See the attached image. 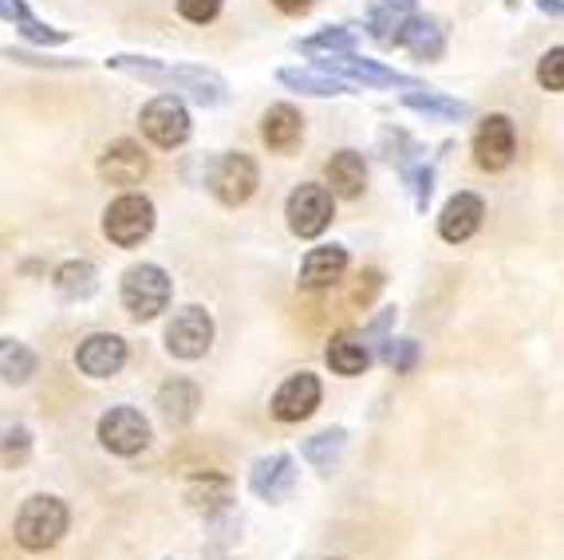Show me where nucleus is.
<instances>
[{"label": "nucleus", "mask_w": 564, "mask_h": 560, "mask_svg": "<svg viewBox=\"0 0 564 560\" xmlns=\"http://www.w3.org/2000/svg\"><path fill=\"white\" fill-rule=\"evenodd\" d=\"M206 186L221 206L237 209L257 194V186H261V170H257V162L249 159V154L229 150V154H217V159L209 162Z\"/></svg>", "instance_id": "obj_3"}, {"label": "nucleus", "mask_w": 564, "mask_h": 560, "mask_svg": "<svg viewBox=\"0 0 564 560\" xmlns=\"http://www.w3.org/2000/svg\"><path fill=\"white\" fill-rule=\"evenodd\" d=\"M304 139V115L292 104H273L261 115V142L273 154H292Z\"/></svg>", "instance_id": "obj_18"}, {"label": "nucleus", "mask_w": 564, "mask_h": 560, "mask_svg": "<svg viewBox=\"0 0 564 560\" xmlns=\"http://www.w3.org/2000/svg\"><path fill=\"white\" fill-rule=\"evenodd\" d=\"M67 521H72V514H67V505L59 502V497L32 494L29 502L20 505L17 521H12V537H17L20 549L47 552V549H56V545L64 541Z\"/></svg>", "instance_id": "obj_1"}, {"label": "nucleus", "mask_w": 564, "mask_h": 560, "mask_svg": "<svg viewBox=\"0 0 564 560\" xmlns=\"http://www.w3.org/2000/svg\"><path fill=\"white\" fill-rule=\"evenodd\" d=\"M186 502L189 509H198L206 517H217L221 509H229V482L221 474H206V477H194L186 486Z\"/></svg>", "instance_id": "obj_27"}, {"label": "nucleus", "mask_w": 564, "mask_h": 560, "mask_svg": "<svg viewBox=\"0 0 564 560\" xmlns=\"http://www.w3.org/2000/svg\"><path fill=\"white\" fill-rule=\"evenodd\" d=\"M328 560H336V557H328Z\"/></svg>", "instance_id": "obj_41"}, {"label": "nucleus", "mask_w": 564, "mask_h": 560, "mask_svg": "<svg viewBox=\"0 0 564 560\" xmlns=\"http://www.w3.org/2000/svg\"><path fill=\"white\" fill-rule=\"evenodd\" d=\"M52 284L64 300H91L95 289H99V272H95L91 261H64Z\"/></svg>", "instance_id": "obj_26"}, {"label": "nucleus", "mask_w": 564, "mask_h": 560, "mask_svg": "<svg viewBox=\"0 0 564 560\" xmlns=\"http://www.w3.org/2000/svg\"><path fill=\"white\" fill-rule=\"evenodd\" d=\"M321 407V379L312 371H301V375H289L273 395V419L276 422H304L312 411Z\"/></svg>", "instance_id": "obj_13"}, {"label": "nucleus", "mask_w": 564, "mask_h": 560, "mask_svg": "<svg viewBox=\"0 0 564 560\" xmlns=\"http://www.w3.org/2000/svg\"><path fill=\"white\" fill-rule=\"evenodd\" d=\"M170 292H174V284H170L166 269L162 265H131V269L122 272V309H127V316L131 320H154L166 312L170 304Z\"/></svg>", "instance_id": "obj_2"}, {"label": "nucleus", "mask_w": 564, "mask_h": 560, "mask_svg": "<svg viewBox=\"0 0 564 560\" xmlns=\"http://www.w3.org/2000/svg\"><path fill=\"white\" fill-rule=\"evenodd\" d=\"M151 174V159L142 154L139 142L119 139L99 154V177L111 186H139L142 177Z\"/></svg>", "instance_id": "obj_14"}, {"label": "nucleus", "mask_w": 564, "mask_h": 560, "mask_svg": "<svg viewBox=\"0 0 564 560\" xmlns=\"http://www.w3.org/2000/svg\"><path fill=\"white\" fill-rule=\"evenodd\" d=\"M154 234V202L147 194L115 197L104 214V237L119 249H134Z\"/></svg>", "instance_id": "obj_5"}, {"label": "nucleus", "mask_w": 564, "mask_h": 560, "mask_svg": "<svg viewBox=\"0 0 564 560\" xmlns=\"http://www.w3.org/2000/svg\"><path fill=\"white\" fill-rule=\"evenodd\" d=\"M344 442H348V430L332 427V430H321V434H312V439L304 442L301 454L308 457V462L321 470V474H328V470H336L339 454H344Z\"/></svg>", "instance_id": "obj_28"}, {"label": "nucleus", "mask_w": 564, "mask_h": 560, "mask_svg": "<svg viewBox=\"0 0 564 560\" xmlns=\"http://www.w3.org/2000/svg\"><path fill=\"white\" fill-rule=\"evenodd\" d=\"M276 79H281L284 87H292V91H301V95H321V99H328V95H348L351 87L344 84V79H336V75L328 72H308V67H281L276 72Z\"/></svg>", "instance_id": "obj_24"}, {"label": "nucleus", "mask_w": 564, "mask_h": 560, "mask_svg": "<svg viewBox=\"0 0 564 560\" xmlns=\"http://www.w3.org/2000/svg\"><path fill=\"white\" fill-rule=\"evenodd\" d=\"M518 159V127L509 115H486L474 134V162L489 174L506 170L509 162Z\"/></svg>", "instance_id": "obj_10"}, {"label": "nucleus", "mask_w": 564, "mask_h": 560, "mask_svg": "<svg viewBox=\"0 0 564 560\" xmlns=\"http://www.w3.org/2000/svg\"><path fill=\"white\" fill-rule=\"evenodd\" d=\"M403 104L411 107V111L431 115V119H466V115H470V107L466 104L446 99V95H438V91H426V87H419V91H403Z\"/></svg>", "instance_id": "obj_30"}, {"label": "nucleus", "mask_w": 564, "mask_h": 560, "mask_svg": "<svg viewBox=\"0 0 564 560\" xmlns=\"http://www.w3.org/2000/svg\"><path fill=\"white\" fill-rule=\"evenodd\" d=\"M536 9L545 12V17H561L564 20V0H536Z\"/></svg>", "instance_id": "obj_39"}, {"label": "nucleus", "mask_w": 564, "mask_h": 560, "mask_svg": "<svg viewBox=\"0 0 564 560\" xmlns=\"http://www.w3.org/2000/svg\"><path fill=\"white\" fill-rule=\"evenodd\" d=\"M324 174H328L332 194L348 197V202H356L367 190V162L359 150H336L328 159V166H324Z\"/></svg>", "instance_id": "obj_20"}, {"label": "nucleus", "mask_w": 564, "mask_h": 560, "mask_svg": "<svg viewBox=\"0 0 564 560\" xmlns=\"http://www.w3.org/2000/svg\"><path fill=\"white\" fill-rule=\"evenodd\" d=\"M391 324H395V309L379 312V320H376L371 327H367L364 340H367L371 347H387V344H391V340H387V327H391Z\"/></svg>", "instance_id": "obj_37"}, {"label": "nucleus", "mask_w": 564, "mask_h": 560, "mask_svg": "<svg viewBox=\"0 0 564 560\" xmlns=\"http://www.w3.org/2000/svg\"><path fill=\"white\" fill-rule=\"evenodd\" d=\"M139 122H142V134H147V139H151L154 147H162V150L182 147V142L189 139V131H194L189 111H186V104H182L178 95H154L151 104L142 107Z\"/></svg>", "instance_id": "obj_7"}, {"label": "nucleus", "mask_w": 564, "mask_h": 560, "mask_svg": "<svg viewBox=\"0 0 564 560\" xmlns=\"http://www.w3.org/2000/svg\"><path fill=\"white\" fill-rule=\"evenodd\" d=\"M316 67L328 75H336V79H344V84H364V87H403V91H419V79H411V75L403 72H391V67L376 64V60H364L356 56V52H344V56H321L316 60Z\"/></svg>", "instance_id": "obj_8"}, {"label": "nucleus", "mask_w": 564, "mask_h": 560, "mask_svg": "<svg viewBox=\"0 0 564 560\" xmlns=\"http://www.w3.org/2000/svg\"><path fill=\"white\" fill-rule=\"evenodd\" d=\"M536 84L545 91H564V47H549L536 64Z\"/></svg>", "instance_id": "obj_33"}, {"label": "nucleus", "mask_w": 564, "mask_h": 560, "mask_svg": "<svg viewBox=\"0 0 564 560\" xmlns=\"http://www.w3.org/2000/svg\"><path fill=\"white\" fill-rule=\"evenodd\" d=\"M95 434H99V446L119 457H134L151 446V422L142 419V411H134V407H111L99 419Z\"/></svg>", "instance_id": "obj_9"}, {"label": "nucleus", "mask_w": 564, "mask_h": 560, "mask_svg": "<svg viewBox=\"0 0 564 560\" xmlns=\"http://www.w3.org/2000/svg\"><path fill=\"white\" fill-rule=\"evenodd\" d=\"M36 352H29L24 344H17V340H4L0 344V375H4V384L20 387L29 384L32 375H36Z\"/></svg>", "instance_id": "obj_29"}, {"label": "nucleus", "mask_w": 564, "mask_h": 560, "mask_svg": "<svg viewBox=\"0 0 564 560\" xmlns=\"http://www.w3.org/2000/svg\"><path fill=\"white\" fill-rule=\"evenodd\" d=\"M0 12H4V20H9V24H17V29L24 32L32 44H44V47L47 44H67V32L52 29V24H44V20H36L24 0H0Z\"/></svg>", "instance_id": "obj_25"}, {"label": "nucleus", "mask_w": 564, "mask_h": 560, "mask_svg": "<svg viewBox=\"0 0 564 560\" xmlns=\"http://www.w3.org/2000/svg\"><path fill=\"white\" fill-rule=\"evenodd\" d=\"M344 272H348V249H344V245H321V249H312L301 261V277H296V284L308 289V292L332 289Z\"/></svg>", "instance_id": "obj_19"}, {"label": "nucleus", "mask_w": 564, "mask_h": 560, "mask_svg": "<svg viewBox=\"0 0 564 560\" xmlns=\"http://www.w3.org/2000/svg\"><path fill=\"white\" fill-rule=\"evenodd\" d=\"M506 4H509V9H513V4H518V0H506Z\"/></svg>", "instance_id": "obj_40"}, {"label": "nucleus", "mask_w": 564, "mask_h": 560, "mask_svg": "<svg viewBox=\"0 0 564 560\" xmlns=\"http://www.w3.org/2000/svg\"><path fill=\"white\" fill-rule=\"evenodd\" d=\"M166 352L174 359H202L214 347V316L202 304H186L166 320Z\"/></svg>", "instance_id": "obj_6"}, {"label": "nucleus", "mask_w": 564, "mask_h": 560, "mask_svg": "<svg viewBox=\"0 0 564 560\" xmlns=\"http://www.w3.org/2000/svg\"><path fill=\"white\" fill-rule=\"evenodd\" d=\"M296 486V462L292 454H269L261 457L249 474V489H253L261 502H284Z\"/></svg>", "instance_id": "obj_17"}, {"label": "nucleus", "mask_w": 564, "mask_h": 560, "mask_svg": "<svg viewBox=\"0 0 564 560\" xmlns=\"http://www.w3.org/2000/svg\"><path fill=\"white\" fill-rule=\"evenodd\" d=\"M383 364L395 375H411L414 364H419V344H414V340H391V344L383 347Z\"/></svg>", "instance_id": "obj_32"}, {"label": "nucleus", "mask_w": 564, "mask_h": 560, "mask_svg": "<svg viewBox=\"0 0 564 560\" xmlns=\"http://www.w3.org/2000/svg\"><path fill=\"white\" fill-rule=\"evenodd\" d=\"M76 367L87 379H111L127 367V340L115 332H95L76 347Z\"/></svg>", "instance_id": "obj_12"}, {"label": "nucleus", "mask_w": 564, "mask_h": 560, "mask_svg": "<svg viewBox=\"0 0 564 560\" xmlns=\"http://www.w3.org/2000/svg\"><path fill=\"white\" fill-rule=\"evenodd\" d=\"M414 17H419L414 0H371L367 4V36L383 47H395Z\"/></svg>", "instance_id": "obj_16"}, {"label": "nucleus", "mask_w": 564, "mask_h": 560, "mask_svg": "<svg viewBox=\"0 0 564 560\" xmlns=\"http://www.w3.org/2000/svg\"><path fill=\"white\" fill-rule=\"evenodd\" d=\"M159 87H174V91L189 95L198 107H217L229 99V87L226 79L209 67H198V64H166L162 67V79Z\"/></svg>", "instance_id": "obj_11"}, {"label": "nucleus", "mask_w": 564, "mask_h": 560, "mask_svg": "<svg viewBox=\"0 0 564 560\" xmlns=\"http://www.w3.org/2000/svg\"><path fill=\"white\" fill-rule=\"evenodd\" d=\"M403 177L411 182L414 209H426V202H431V194H434V166L426 162V166H419V170H406Z\"/></svg>", "instance_id": "obj_34"}, {"label": "nucleus", "mask_w": 564, "mask_h": 560, "mask_svg": "<svg viewBox=\"0 0 564 560\" xmlns=\"http://www.w3.org/2000/svg\"><path fill=\"white\" fill-rule=\"evenodd\" d=\"M296 52L304 56H344V52H356V32L351 29H324L308 40H296Z\"/></svg>", "instance_id": "obj_31"}, {"label": "nucleus", "mask_w": 564, "mask_h": 560, "mask_svg": "<svg viewBox=\"0 0 564 560\" xmlns=\"http://www.w3.org/2000/svg\"><path fill=\"white\" fill-rule=\"evenodd\" d=\"M221 4H226V0H178V12L189 24H209V20H217Z\"/></svg>", "instance_id": "obj_35"}, {"label": "nucleus", "mask_w": 564, "mask_h": 560, "mask_svg": "<svg viewBox=\"0 0 564 560\" xmlns=\"http://www.w3.org/2000/svg\"><path fill=\"white\" fill-rule=\"evenodd\" d=\"M284 217H289V229L304 241L321 237L324 229L336 217V194L332 186H321V182H301L292 190L289 202H284Z\"/></svg>", "instance_id": "obj_4"}, {"label": "nucleus", "mask_w": 564, "mask_h": 560, "mask_svg": "<svg viewBox=\"0 0 564 560\" xmlns=\"http://www.w3.org/2000/svg\"><path fill=\"white\" fill-rule=\"evenodd\" d=\"M328 367L336 375H364L367 364H371V344L364 340V332H339V336H332L328 344Z\"/></svg>", "instance_id": "obj_23"}, {"label": "nucleus", "mask_w": 564, "mask_h": 560, "mask_svg": "<svg viewBox=\"0 0 564 560\" xmlns=\"http://www.w3.org/2000/svg\"><path fill=\"white\" fill-rule=\"evenodd\" d=\"M399 47H406L419 64H434V60L446 56V29L434 17H414L406 24L403 40H399Z\"/></svg>", "instance_id": "obj_21"}, {"label": "nucleus", "mask_w": 564, "mask_h": 560, "mask_svg": "<svg viewBox=\"0 0 564 560\" xmlns=\"http://www.w3.org/2000/svg\"><path fill=\"white\" fill-rule=\"evenodd\" d=\"M32 439L24 427H9L4 430V466H17V462H24V454H29Z\"/></svg>", "instance_id": "obj_36"}, {"label": "nucleus", "mask_w": 564, "mask_h": 560, "mask_svg": "<svg viewBox=\"0 0 564 560\" xmlns=\"http://www.w3.org/2000/svg\"><path fill=\"white\" fill-rule=\"evenodd\" d=\"M273 4L284 12V17H304V12H308L316 0H273Z\"/></svg>", "instance_id": "obj_38"}, {"label": "nucleus", "mask_w": 564, "mask_h": 560, "mask_svg": "<svg viewBox=\"0 0 564 560\" xmlns=\"http://www.w3.org/2000/svg\"><path fill=\"white\" fill-rule=\"evenodd\" d=\"M481 217H486V206H481L478 194H454L451 202L443 206V214H438V237L451 245H462L470 241L474 234L481 229Z\"/></svg>", "instance_id": "obj_15"}, {"label": "nucleus", "mask_w": 564, "mask_h": 560, "mask_svg": "<svg viewBox=\"0 0 564 560\" xmlns=\"http://www.w3.org/2000/svg\"><path fill=\"white\" fill-rule=\"evenodd\" d=\"M159 414L170 422V427H186V422H194V414H198L202 407V391L189 379H170V384L159 387Z\"/></svg>", "instance_id": "obj_22"}]
</instances>
